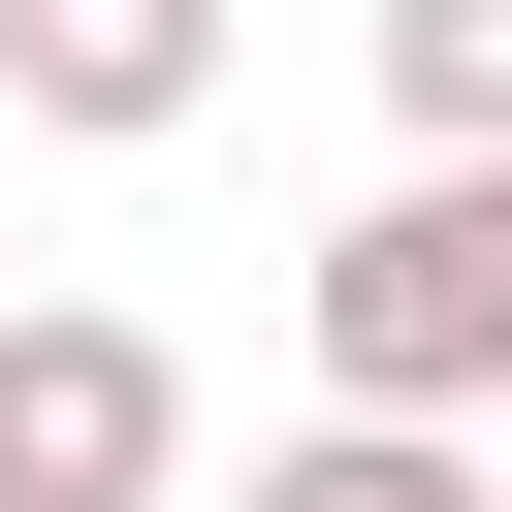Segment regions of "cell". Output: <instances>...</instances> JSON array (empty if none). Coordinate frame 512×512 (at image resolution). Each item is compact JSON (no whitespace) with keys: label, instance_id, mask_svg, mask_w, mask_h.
Listing matches in <instances>:
<instances>
[{"label":"cell","instance_id":"6da1fadb","mask_svg":"<svg viewBox=\"0 0 512 512\" xmlns=\"http://www.w3.org/2000/svg\"><path fill=\"white\" fill-rule=\"evenodd\" d=\"M320 384L352 416H512V128H416V192L320 224Z\"/></svg>","mask_w":512,"mask_h":512},{"label":"cell","instance_id":"3957f363","mask_svg":"<svg viewBox=\"0 0 512 512\" xmlns=\"http://www.w3.org/2000/svg\"><path fill=\"white\" fill-rule=\"evenodd\" d=\"M192 96H224V0H0V128L128 160V128H192Z\"/></svg>","mask_w":512,"mask_h":512},{"label":"cell","instance_id":"5b68a950","mask_svg":"<svg viewBox=\"0 0 512 512\" xmlns=\"http://www.w3.org/2000/svg\"><path fill=\"white\" fill-rule=\"evenodd\" d=\"M384 128H512V0H384Z\"/></svg>","mask_w":512,"mask_h":512},{"label":"cell","instance_id":"8992f818","mask_svg":"<svg viewBox=\"0 0 512 512\" xmlns=\"http://www.w3.org/2000/svg\"><path fill=\"white\" fill-rule=\"evenodd\" d=\"M480 512H512V416H480Z\"/></svg>","mask_w":512,"mask_h":512},{"label":"cell","instance_id":"277c9868","mask_svg":"<svg viewBox=\"0 0 512 512\" xmlns=\"http://www.w3.org/2000/svg\"><path fill=\"white\" fill-rule=\"evenodd\" d=\"M256 512H480V416H352V384H320V416L256 448Z\"/></svg>","mask_w":512,"mask_h":512},{"label":"cell","instance_id":"7a4b0ae2","mask_svg":"<svg viewBox=\"0 0 512 512\" xmlns=\"http://www.w3.org/2000/svg\"><path fill=\"white\" fill-rule=\"evenodd\" d=\"M192 480V352L96 288H0V512H160Z\"/></svg>","mask_w":512,"mask_h":512}]
</instances>
